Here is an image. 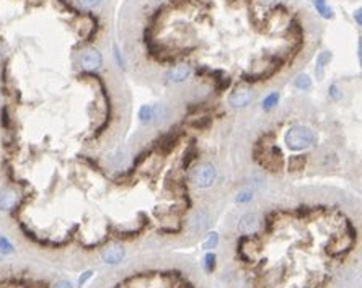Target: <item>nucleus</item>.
<instances>
[{"label":"nucleus","instance_id":"obj_1","mask_svg":"<svg viewBox=\"0 0 362 288\" xmlns=\"http://www.w3.org/2000/svg\"><path fill=\"white\" fill-rule=\"evenodd\" d=\"M248 234L223 231V288H346L359 265V220L328 202L269 205Z\"/></svg>","mask_w":362,"mask_h":288},{"label":"nucleus","instance_id":"obj_2","mask_svg":"<svg viewBox=\"0 0 362 288\" xmlns=\"http://www.w3.org/2000/svg\"><path fill=\"white\" fill-rule=\"evenodd\" d=\"M114 267L90 288H210L206 272L178 254H142Z\"/></svg>","mask_w":362,"mask_h":288},{"label":"nucleus","instance_id":"obj_3","mask_svg":"<svg viewBox=\"0 0 362 288\" xmlns=\"http://www.w3.org/2000/svg\"><path fill=\"white\" fill-rule=\"evenodd\" d=\"M54 272L28 262H0V288H52Z\"/></svg>","mask_w":362,"mask_h":288},{"label":"nucleus","instance_id":"obj_4","mask_svg":"<svg viewBox=\"0 0 362 288\" xmlns=\"http://www.w3.org/2000/svg\"><path fill=\"white\" fill-rule=\"evenodd\" d=\"M313 142H315L313 130L310 127L304 126V124H294V126L289 127L287 134H286L287 147L294 150V152H299V150H305L308 147H312Z\"/></svg>","mask_w":362,"mask_h":288},{"label":"nucleus","instance_id":"obj_5","mask_svg":"<svg viewBox=\"0 0 362 288\" xmlns=\"http://www.w3.org/2000/svg\"><path fill=\"white\" fill-rule=\"evenodd\" d=\"M217 179V169L212 163H201L191 171V181L199 189H207Z\"/></svg>","mask_w":362,"mask_h":288},{"label":"nucleus","instance_id":"obj_6","mask_svg":"<svg viewBox=\"0 0 362 288\" xmlns=\"http://www.w3.org/2000/svg\"><path fill=\"white\" fill-rule=\"evenodd\" d=\"M103 64V57L101 54L98 52L96 49H85L82 54H80V65L83 70H88V72H93V70H98L101 67Z\"/></svg>","mask_w":362,"mask_h":288},{"label":"nucleus","instance_id":"obj_7","mask_svg":"<svg viewBox=\"0 0 362 288\" xmlns=\"http://www.w3.org/2000/svg\"><path fill=\"white\" fill-rule=\"evenodd\" d=\"M253 101V91L247 87H238L228 96V104L232 108H247Z\"/></svg>","mask_w":362,"mask_h":288},{"label":"nucleus","instance_id":"obj_8","mask_svg":"<svg viewBox=\"0 0 362 288\" xmlns=\"http://www.w3.org/2000/svg\"><path fill=\"white\" fill-rule=\"evenodd\" d=\"M191 74H193V69H191V65L180 64V65H176V67H173L172 70L168 72L167 78H168V82H172V83H181L184 80H188V78L191 77Z\"/></svg>","mask_w":362,"mask_h":288},{"label":"nucleus","instance_id":"obj_9","mask_svg":"<svg viewBox=\"0 0 362 288\" xmlns=\"http://www.w3.org/2000/svg\"><path fill=\"white\" fill-rule=\"evenodd\" d=\"M331 57H333L331 52H321V54L317 57V67H315V74H317L318 80H323L325 67H326V64H330Z\"/></svg>","mask_w":362,"mask_h":288},{"label":"nucleus","instance_id":"obj_10","mask_svg":"<svg viewBox=\"0 0 362 288\" xmlns=\"http://www.w3.org/2000/svg\"><path fill=\"white\" fill-rule=\"evenodd\" d=\"M157 117V106H150V104H144L139 111V119L144 122V124H149L152 122Z\"/></svg>","mask_w":362,"mask_h":288},{"label":"nucleus","instance_id":"obj_11","mask_svg":"<svg viewBox=\"0 0 362 288\" xmlns=\"http://www.w3.org/2000/svg\"><path fill=\"white\" fill-rule=\"evenodd\" d=\"M313 5L323 18H333V10L326 5V0H313Z\"/></svg>","mask_w":362,"mask_h":288},{"label":"nucleus","instance_id":"obj_12","mask_svg":"<svg viewBox=\"0 0 362 288\" xmlns=\"http://www.w3.org/2000/svg\"><path fill=\"white\" fill-rule=\"evenodd\" d=\"M295 87H297L299 90H310L312 88V80H310V77H308L307 74H300L297 78H295Z\"/></svg>","mask_w":362,"mask_h":288},{"label":"nucleus","instance_id":"obj_13","mask_svg":"<svg viewBox=\"0 0 362 288\" xmlns=\"http://www.w3.org/2000/svg\"><path fill=\"white\" fill-rule=\"evenodd\" d=\"M15 252V244L12 243L10 238L0 236V254H13Z\"/></svg>","mask_w":362,"mask_h":288},{"label":"nucleus","instance_id":"obj_14","mask_svg":"<svg viewBox=\"0 0 362 288\" xmlns=\"http://www.w3.org/2000/svg\"><path fill=\"white\" fill-rule=\"evenodd\" d=\"M219 241H220L219 234H217V233H209L206 241H204V244H202V249H212V247H217V246H219Z\"/></svg>","mask_w":362,"mask_h":288},{"label":"nucleus","instance_id":"obj_15","mask_svg":"<svg viewBox=\"0 0 362 288\" xmlns=\"http://www.w3.org/2000/svg\"><path fill=\"white\" fill-rule=\"evenodd\" d=\"M215 264H217V256H215V254H207V256L204 257V272L210 273L215 269Z\"/></svg>","mask_w":362,"mask_h":288},{"label":"nucleus","instance_id":"obj_16","mask_svg":"<svg viewBox=\"0 0 362 288\" xmlns=\"http://www.w3.org/2000/svg\"><path fill=\"white\" fill-rule=\"evenodd\" d=\"M278 103H279V93H271L269 96L265 98V101H263V108H265L266 111H269V109H273Z\"/></svg>","mask_w":362,"mask_h":288},{"label":"nucleus","instance_id":"obj_17","mask_svg":"<svg viewBox=\"0 0 362 288\" xmlns=\"http://www.w3.org/2000/svg\"><path fill=\"white\" fill-rule=\"evenodd\" d=\"M253 200V192L252 191H242L236 195V202L238 204H250Z\"/></svg>","mask_w":362,"mask_h":288},{"label":"nucleus","instance_id":"obj_18","mask_svg":"<svg viewBox=\"0 0 362 288\" xmlns=\"http://www.w3.org/2000/svg\"><path fill=\"white\" fill-rule=\"evenodd\" d=\"M77 2L80 7H83V9H95L101 0H77Z\"/></svg>","mask_w":362,"mask_h":288},{"label":"nucleus","instance_id":"obj_19","mask_svg":"<svg viewBox=\"0 0 362 288\" xmlns=\"http://www.w3.org/2000/svg\"><path fill=\"white\" fill-rule=\"evenodd\" d=\"M330 96L333 98V100H339V98H341L339 88L336 87V85H331V87H330Z\"/></svg>","mask_w":362,"mask_h":288},{"label":"nucleus","instance_id":"obj_20","mask_svg":"<svg viewBox=\"0 0 362 288\" xmlns=\"http://www.w3.org/2000/svg\"><path fill=\"white\" fill-rule=\"evenodd\" d=\"M354 18L357 20V25H360V23H362V22H360V10H357L356 13H354Z\"/></svg>","mask_w":362,"mask_h":288},{"label":"nucleus","instance_id":"obj_21","mask_svg":"<svg viewBox=\"0 0 362 288\" xmlns=\"http://www.w3.org/2000/svg\"><path fill=\"white\" fill-rule=\"evenodd\" d=\"M261 4H265V5H271V4H276L278 0H260Z\"/></svg>","mask_w":362,"mask_h":288},{"label":"nucleus","instance_id":"obj_22","mask_svg":"<svg viewBox=\"0 0 362 288\" xmlns=\"http://www.w3.org/2000/svg\"><path fill=\"white\" fill-rule=\"evenodd\" d=\"M152 2H160V0H152Z\"/></svg>","mask_w":362,"mask_h":288}]
</instances>
